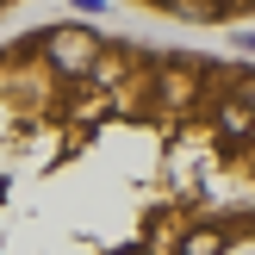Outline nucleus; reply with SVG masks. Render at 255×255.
<instances>
[{
    "instance_id": "f257e3e1",
    "label": "nucleus",
    "mask_w": 255,
    "mask_h": 255,
    "mask_svg": "<svg viewBox=\"0 0 255 255\" xmlns=\"http://www.w3.org/2000/svg\"><path fill=\"white\" fill-rule=\"evenodd\" d=\"M100 37L94 31H81V25H56V31H44L37 37V56L50 62V75H62V81H75V75H87V62L100 56Z\"/></svg>"
},
{
    "instance_id": "f03ea898",
    "label": "nucleus",
    "mask_w": 255,
    "mask_h": 255,
    "mask_svg": "<svg viewBox=\"0 0 255 255\" xmlns=\"http://www.w3.org/2000/svg\"><path fill=\"white\" fill-rule=\"evenodd\" d=\"M224 249H231V231L199 224V231H181V249H174V255H224Z\"/></svg>"
},
{
    "instance_id": "7ed1b4c3",
    "label": "nucleus",
    "mask_w": 255,
    "mask_h": 255,
    "mask_svg": "<svg viewBox=\"0 0 255 255\" xmlns=\"http://www.w3.org/2000/svg\"><path fill=\"white\" fill-rule=\"evenodd\" d=\"M174 249H181V224H156L143 243V255H174Z\"/></svg>"
},
{
    "instance_id": "20e7f679",
    "label": "nucleus",
    "mask_w": 255,
    "mask_h": 255,
    "mask_svg": "<svg viewBox=\"0 0 255 255\" xmlns=\"http://www.w3.org/2000/svg\"><path fill=\"white\" fill-rule=\"evenodd\" d=\"M131 255H143V249H131Z\"/></svg>"
}]
</instances>
